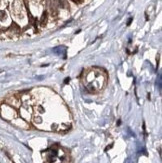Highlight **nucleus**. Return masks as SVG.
<instances>
[{
  "label": "nucleus",
  "mask_w": 162,
  "mask_h": 163,
  "mask_svg": "<svg viewBox=\"0 0 162 163\" xmlns=\"http://www.w3.org/2000/svg\"><path fill=\"white\" fill-rule=\"evenodd\" d=\"M131 21H132V18H130V19H129V21H128V23H127V25H129V24L131 23Z\"/></svg>",
  "instance_id": "f257e3e1"
},
{
  "label": "nucleus",
  "mask_w": 162,
  "mask_h": 163,
  "mask_svg": "<svg viewBox=\"0 0 162 163\" xmlns=\"http://www.w3.org/2000/svg\"><path fill=\"white\" fill-rule=\"evenodd\" d=\"M69 80H70V79H69V78H66V79H65V83H67V82H69Z\"/></svg>",
  "instance_id": "f03ea898"
}]
</instances>
